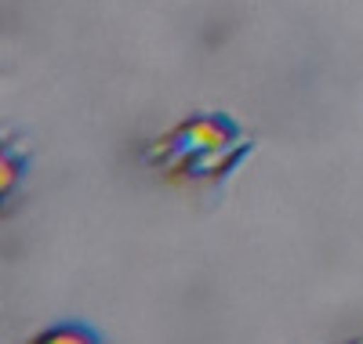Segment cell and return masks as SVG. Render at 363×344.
<instances>
[{"instance_id": "obj_2", "label": "cell", "mask_w": 363, "mask_h": 344, "mask_svg": "<svg viewBox=\"0 0 363 344\" xmlns=\"http://www.w3.org/2000/svg\"><path fill=\"white\" fill-rule=\"evenodd\" d=\"M26 344H106V337L84 319H58L40 326Z\"/></svg>"}, {"instance_id": "obj_3", "label": "cell", "mask_w": 363, "mask_h": 344, "mask_svg": "<svg viewBox=\"0 0 363 344\" xmlns=\"http://www.w3.org/2000/svg\"><path fill=\"white\" fill-rule=\"evenodd\" d=\"M0 171H4V181H0V196H4V203L15 196V189L26 181V174H29V152L22 149V145H8L4 142V156H0Z\"/></svg>"}, {"instance_id": "obj_1", "label": "cell", "mask_w": 363, "mask_h": 344, "mask_svg": "<svg viewBox=\"0 0 363 344\" xmlns=\"http://www.w3.org/2000/svg\"><path fill=\"white\" fill-rule=\"evenodd\" d=\"M255 134L225 109H196L149 138L142 167L174 189H218L251 160Z\"/></svg>"}, {"instance_id": "obj_4", "label": "cell", "mask_w": 363, "mask_h": 344, "mask_svg": "<svg viewBox=\"0 0 363 344\" xmlns=\"http://www.w3.org/2000/svg\"><path fill=\"white\" fill-rule=\"evenodd\" d=\"M352 344H363V337H359V340H352Z\"/></svg>"}]
</instances>
